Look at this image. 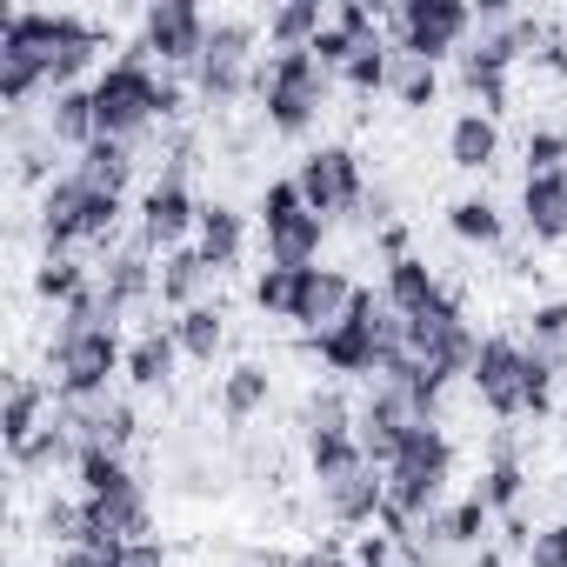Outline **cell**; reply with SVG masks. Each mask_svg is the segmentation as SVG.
I'll return each instance as SVG.
<instances>
[{
    "mask_svg": "<svg viewBox=\"0 0 567 567\" xmlns=\"http://www.w3.org/2000/svg\"><path fill=\"white\" fill-rule=\"evenodd\" d=\"M220 308H187L181 321H174V341H181V354H194V361H214V348H220Z\"/></svg>",
    "mask_w": 567,
    "mask_h": 567,
    "instance_id": "f1b7e54d",
    "label": "cell"
},
{
    "mask_svg": "<svg viewBox=\"0 0 567 567\" xmlns=\"http://www.w3.org/2000/svg\"><path fill=\"white\" fill-rule=\"evenodd\" d=\"M447 227H454L461 240H481V247H487V240H501V214H494V200H474V194L447 207Z\"/></svg>",
    "mask_w": 567,
    "mask_h": 567,
    "instance_id": "f546056e",
    "label": "cell"
},
{
    "mask_svg": "<svg viewBox=\"0 0 567 567\" xmlns=\"http://www.w3.org/2000/svg\"><path fill=\"white\" fill-rule=\"evenodd\" d=\"M308 461H315L321 481H341V474H354V467H374V461L361 454V434H354V427H315V434H308Z\"/></svg>",
    "mask_w": 567,
    "mask_h": 567,
    "instance_id": "e0dca14e",
    "label": "cell"
},
{
    "mask_svg": "<svg viewBox=\"0 0 567 567\" xmlns=\"http://www.w3.org/2000/svg\"><path fill=\"white\" fill-rule=\"evenodd\" d=\"M147 54L174 61V68H200L207 54V21L194 8H181V0H161V8H147Z\"/></svg>",
    "mask_w": 567,
    "mask_h": 567,
    "instance_id": "8fae6325",
    "label": "cell"
},
{
    "mask_svg": "<svg viewBox=\"0 0 567 567\" xmlns=\"http://www.w3.org/2000/svg\"><path fill=\"white\" fill-rule=\"evenodd\" d=\"M321 487H328L334 520H348V527H368V520H381V507H388V474H381V467H354V474L321 481Z\"/></svg>",
    "mask_w": 567,
    "mask_h": 567,
    "instance_id": "7c38bea8",
    "label": "cell"
},
{
    "mask_svg": "<svg viewBox=\"0 0 567 567\" xmlns=\"http://www.w3.org/2000/svg\"><path fill=\"white\" fill-rule=\"evenodd\" d=\"M54 141H68V147H94L101 141V121H94V87H68V94H54Z\"/></svg>",
    "mask_w": 567,
    "mask_h": 567,
    "instance_id": "ffe728a7",
    "label": "cell"
},
{
    "mask_svg": "<svg viewBox=\"0 0 567 567\" xmlns=\"http://www.w3.org/2000/svg\"><path fill=\"white\" fill-rule=\"evenodd\" d=\"M295 567H348V560H341V554H301Z\"/></svg>",
    "mask_w": 567,
    "mask_h": 567,
    "instance_id": "7bdbcfd3",
    "label": "cell"
},
{
    "mask_svg": "<svg viewBox=\"0 0 567 567\" xmlns=\"http://www.w3.org/2000/svg\"><path fill=\"white\" fill-rule=\"evenodd\" d=\"M321 240H328V220L315 207L288 214L280 227H267V267H315L321 260Z\"/></svg>",
    "mask_w": 567,
    "mask_h": 567,
    "instance_id": "4fadbf2b",
    "label": "cell"
},
{
    "mask_svg": "<svg viewBox=\"0 0 567 567\" xmlns=\"http://www.w3.org/2000/svg\"><path fill=\"white\" fill-rule=\"evenodd\" d=\"M114 220H121V194H101V187H87L81 174L54 181V187H48V200H41L48 247H68V240H101V234H114Z\"/></svg>",
    "mask_w": 567,
    "mask_h": 567,
    "instance_id": "277c9868",
    "label": "cell"
},
{
    "mask_svg": "<svg viewBox=\"0 0 567 567\" xmlns=\"http://www.w3.org/2000/svg\"><path fill=\"white\" fill-rule=\"evenodd\" d=\"M34 288H41L48 301L74 308L81 295H94V280H87V267H81V260H68V254H48V260H41V274H34Z\"/></svg>",
    "mask_w": 567,
    "mask_h": 567,
    "instance_id": "d4e9b609",
    "label": "cell"
},
{
    "mask_svg": "<svg viewBox=\"0 0 567 567\" xmlns=\"http://www.w3.org/2000/svg\"><path fill=\"white\" fill-rule=\"evenodd\" d=\"M447 461H454V447H447V434L434 427V421H421L408 441H401V454H394V467H388V507H401L408 520L414 514H427L434 501H441V481H447Z\"/></svg>",
    "mask_w": 567,
    "mask_h": 567,
    "instance_id": "3957f363",
    "label": "cell"
},
{
    "mask_svg": "<svg viewBox=\"0 0 567 567\" xmlns=\"http://www.w3.org/2000/svg\"><path fill=\"white\" fill-rule=\"evenodd\" d=\"M401 28V54L414 61H447L461 48V34L474 28V14L461 8V0H408V8L394 14Z\"/></svg>",
    "mask_w": 567,
    "mask_h": 567,
    "instance_id": "8992f818",
    "label": "cell"
},
{
    "mask_svg": "<svg viewBox=\"0 0 567 567\" xmlns=\"http://www.w3.org/2000/svg\"><path fill=\"white\" fill-rule=\"evenodd\" d=\"M254 41H260L254 21H214L207 28V54H200V94L207 101H234L240 87H254V68H247Z\"/></svg>",
    "mask_w": 567,
    "mask_h": 567,
    "instance_id": "52a82bcc",
    "label": "cell"
},
{
    "mask_svg": "<svg viewBox=\"0 0 567 567\" xmlns=\"http://www.w3.org/2000/svg\"><path fill=\"white\" fill-rule=\"evenodd\" d=\"M147 288H161V274H147V260H141V254H121V260H114V274H107V301H114V308H127V301H141Z\"/></svg>",
    "mask_w": 567,
    "mask_h": 567,
    "instance_id": "1f68e13d",
    "label": "cell"
},
{
    "mask_svg": "<svg viewBox=\"0 0 567 567\" xmlns=\"http://www.w3.org/2000/svg\"><path fill=\"white\" fill-rule=\"evenodd\" d=\"M520 374H527V348L507 341V334H487L467 381L481 388V401H487L494 414H520Z\"/></svg>",
    "mask_w": 567,
    "mask_h": 567,
    "instance_id": "30bf717a",
    "label": "cell"
},
{
    "mask_svg": "<svg viewBox=\"0 0 567 567\" xmlns=\"http://www.w3.org/2000/svg\"><path fill=\"white\" fill-rule=\"evenodd\" d=\"M48 81V61L28 48H0V101H28Z\"/></svg>",
    "mask_w": 567,
    "mask_h": 567,
    "instance_id": "4316f807",
    "label": "cell"
},
{
    "mask_svg": "<svg viewBox=\"0 0 567 567\" xmlns=\"http://www.w3.org/2000/svg\"><path fill=\"white\" fill-rule=\"evenodd\" d=\"M194 227H200V207H194L187 181H181V174H161V181L141 194V234H147V247H167V254H174Z\"/></svg>",
    "mask_w": 567,
    "mask_h": 567,
    "instance_id": "9c48e42d",
    "label": "cell"
},
{
    "mask_svg": "<svg viewBox=\"0 0 567 567\" xmlns=\"http://www.w3.org/2000/svg\"><path fill=\"white\" fill-rule=\"evenodd\" d=\"M87 187H101V194H121L127 187V174H134V154H127V141H94L87 154H81V167H74Z\"/></svg>",
    "mask_w": 567,
    "mask_h": 567,
    "instance_id": "603a6c76",
    "label": "cell"
},
{
    "mask_svg": "<svg viewBox=\"0 0 567 567\" xmlns=\"http://www.w3.org/2000/svg\"><path fill=\"white\" fill-rule=\"evenodd\" d=\"M487 520H494V514H487V501H481V494H467V501H461V507L441 520V540H461V547H474V540L487 534Z\"/></svg>",
    "mask_w": 567,
    "mask_h": 567,
    "instance_id": "d590c367",
    "label": "cell"
},
{
    "mask_svg": "<svg viewBox=\"0 0 567 567\" xmlns=\"http://www.w3.org/2000/svg\"><path fill=\"white\" fill-rule=\"evenodd\" d=\"M554 408V361L540 348H527V374H520V414H547Z\"/></svg>",
    "mask_w": 567,
    "mask_h": 567,
    "instance_id": "836d02e7",
    "label": "cell"
},
{
    "mask_svg": "<svg viewBox=\"0 0 567 567\" xmlns=\"http://www.w3.org/2000/svg\"><path fill=\"white\" fill-rule=\"evenodd\" d=\"M520 214H527V234L534 240H560L567 234V167L560 174H527Z\"/></svg>",
    "mask_w": 567,
    "mask_h": 567,
    "instance_id": "5bb4252c",
    "label": "cell"
},
{
    "mask_svg": "<svg viewBox=\"0 0 567 567\" xmlns=\"http://www.w3.org/2000/svg\"><path fill=\"white\" fill-rule=\"evenodd\" d=\"M34 414H41V388L34 381H14V394H8V447L14 454L34 441Z\"/></svg>",
    "mask_w": 567,
    "mask_h": 567,
    "instance_id": "e575fe53",
    "label": "cell"
},
{
    "mask_svg": "<svg viewBox=\"0 0 567 567\" xmlns=\"http://www.w3.org/2000/svg\"><path fill=\"white\" fill-rule=\"evenodd\" d=\"M260 401H267V368H234V374H227V388H220L227 421H247Z\"/></svg>",
    "mask_w": 567,
    "mask_h": 567,
    "instance_id": "4dcf8cb0",
    "label": "cell"
},
{
    "mask_svg": "<svg viewBox=\"0 0 567 567\" xmlns=\"http://www.w3.org/2000/svg\"><path fill=\"white\" fill-rule=\"evenodd\" d=\"M254 301H260L267 315L288 321V301H295V267H267V274L254 280Z\"/></svg>",
    "mask_w": 567,
    "mask_h": 567,
    "instance_id": "f35d334b",
    "label": "cell"
},
{
    "mask_svg": "<svg viewBox=\"0 0 567 567\" xmlns=\"http://www.w3.org/2000/svg\"><path fill=\"white\" fill-rule=\"evenodd\" d=\"M54 361H61V394H68V401H94V394H107L114 374H127L121 328H94V334L54 341Z\"/></svg>",
    "mask_w": 567,
    "mask_h": 567,
    "instance_id": "5b68a950",
    "label": "cell"
},
{
    "mask_svg": "<svg viewBox=\"0 0 567 567\" xmlns=\"http://www.w3.org/2000/svg\"><path fill=\"white\" fill-rule=\"evenodd\" d=\"M254 94L267 101V121L280 134H301L315 114H321V94H328V68L301 48V54H267L254 61Z\"/></svg>",
    "mask_w": 567,
    "mask_h": 567,
    "instance_id": "7a4b0ae2",
    "label": "cell"
},
{
    "mask_svg": "<svg viewBox=\"0 0 567 567\" xmlns=\"http://www.w3.org/2000/svg\"><path fill=\"white\" fill-rule=\"evenodd\" d=\"M240 240H247V227H240V214L234 207H200V227H194V247H200V260L220 274V267H234L240 260Z\"/></svg>",
    "mask_w": 567,
    "mask_h": 567,
    "instance_id": "2e32d148",
    "label": "cell"
},
{
    "mask_svg": "<svg viewBox=\"0 0 567 567\" xmlns=\"http://www.w3.org/2000/svg\"><path fill=\"white\" fill-rule=\"evenodd\" d=\"M341 81H348L354 94H381V87L394 81V54H388V48L374 41L368 54H354V61H348V74H341Z\"/></svg>",
    "mask_w": 567,
    "mask_h": 567,
    "instance_id": "d6a6232c",
    "label": "cell"
},
{
    "mask_svg": "<svg viewBox=\"0 0 567 567\" xmlns=\"http://www.w3.org/2000/svg\"><path fill=\"white\" fill-rule=\"evenodd\" d=\"M447 154H454V167H467V174H481L494 154H501V127H494V114H461L454 121V134H447Z\"/></svg>",
    "mask_w": 567,
    "mask_h": 567,
    "instance_id": "ac0fdd59",
    "label": "cell"
},
{
    "mask_svg": "<svg viewBox=\"0 0 567 567\" xmlns=\"http://www.w3.org/2000/svg\"><path fill=\"white\" fill-rule=\"evenodd\" d=\"M121 487H134L127 467H121V454L101 447V441H81V494L101 501V494H121Z\"/></svg>",
    "mask_w": 567,
    "mask_h": 567,
    "instance_id": "cb8c5ba5",
    "label": "cell"
},
{
    "mask_svg": "<svg viewBox=\"0 0 567 567\" xmlns=\"http://www.w3.org/2000/svg\"><path fill=\"white\" fill-rule=\"evenodd\" d=\"M114 560H121V547H114V554H101V547H68L54 567H114Z\"/></svg>",
    "mask_w": 567,
    "mask_h": 567,
    "instance_id": "b9f144b4",
    "label": "cell"
},
{
    "mask_svg": "<svg viewBox=\"0 0 567 567\" xmlns=\"http://www.w3.org/2000/svg\"><path fill=\"white\" fill-rule=\"evenodd\" d=\"M381 301H388L401 321H414V315H427V308L441 301V280H434V267H427V260H414V254H408V260H394V267H388V295H381Z\"/></svg>",
    "mask_w": 567,
    "mask_h": 567,
    "instance_id": "9a60e30c",
    "label": "cell"
},
{
    "mask_svg": "<svg viewBox=\"0 0 567 567\" xmlns=\"http://www.w3.org/2000/svg\"><path fill=\"white\" fill-rule=\"evenodd\" d=\"M167 114H181V87H167V81L147 74V48H127V54L107 61V74L94 81L101 141H134L147 121H167Z\"/></svg>",
    "mask_w": 567,
    "mask_h": 567,
    "instance_id": "6da1fadb",
    "label": "cell"
},
{
    "mask_svg": "<svg viewBox=\"0 0 567 567\" xmlns=\"http://www.w3.org/2000/svg\"><path fill=\"white\" fill-rule=\"evenodd\" d=\"M394 101L401 107H427L434 94H441V74H434V61H414V54H394Z\"/></svg>",
    "mask_w": 567,
    "mask_h": 567,
    "instance_id": "83f0119b",
    "label": "cell"
},
{
    "mask_svg": "<svg viewBox=\"0 0 567 567\" xmlns=\"http://www.w3.org/2000/svg\"><path fill=\"white\" fill-rule=\"evenodd\" d=\"M567 161V134L560 127H534L527 134V174H560Z\"/></svg>",
    "mask_w": 567,
    "mask_h": 567,
    "instance_id": "74e56055",
    "label": "cell"
},
{
    "mask_svg": "<svg viewBox=\"0 0 567 567\" xmlns=\"http://www.w3.org/2000/svg\"><path fill=\"white\" fill-rule=\"evenodd\" d=\"M174 354H181L174 328H147V334L127 348V381H134V388H161V381L174 374Z\"/></svg>",
    "mask_w": 567,
    "mask_h": 567,
    "instance_id": "44dd1931",
    "label": "cell"
},
{
    "mask_svg": "<svg viewBox=\"0 0 567 567\" xmlns=\"http://www.w3.org/2000/svg\"><path fill=\"white\" fill-rule=\"evenodd\" d=\"M321 28H328V8H321V0H295V8H280V14L267 21V41H274V54H301V48H315Z\"/></svg>",
    "mask_w": 567,
    "mask_h": 567,
    "instance_id": "7402d4cb",
    "label": "cell"
},
{
    "mask_svg": "<svg viewBox=\"0 0 567 567\" xmlns=\"http://www.w3.org/2000/svg\"><path fill=\"white\" fill-rule=\"evenodd\" d=\"M295 181H301V194H308V207H315L321 220L361 207V161H354L348 147H321V154H308Z\"/></svg>",
    "mask_w": 567,
    "mask_h": 567,
    "instance_id": "ba28073f",
    "label": "cell"
},
{
    "mask_svg": "<svg viewBox=\"0 0 567 567\" xmlns=\"http://www.w3.org/2000/svg\"><path fill=\"white\" fill-rule=\"evenodd\" d=\"M207 274H214V267L200 260V247H174V254L161 260V288H154V295H161L167 308H181V315H187V308H194V295H200V280H207Z\"/></svg>",
    "mask_w": 567,
    "mask_h": 567,
    "instance_id": "d6986e66",
    "label": "cell"
},
{
    "mask_svg": "<svg viewBox=\"0 0 567 567\" xmlns=\"http://www.w3.org/2000/svg\"><path fill=\"white\" fill-rule=\"evenodd\" d=\"M301 207H308L301 181H267V194H260V227H280V220L301 214Z\"/></svg>",
    "mask_w": 567,
    "mask_h": 567,
    "instance_id": "8d00e7d4",
    "label": "cell"
},
{
    "mask_svg": "<svg viewBox=\"0 0 567 567\" xmlns=\"http://www.w3.org/2000/svg\"><path fill=\"white\" fill-rule=\"evenodd\" d=\"M520 494H527V474H520L514 447L501 441V447H494V467H487V481H481V501H487V514H507Z\"/></svg>",
    "mask_w": 567,
    "mask_h": 567,
    "instance_id": "484cf974",
    "label": "cell"
},
{
    "mask_svg": "<svg viewBox=\"0 0 567 567\" xmlns=\"http://www.w3.org/2000/svg\"><path fill=\"white\" fill-rule=\"evenodd\" d=\"M388 540H394V534H361V547H354V567H394V560H388V554H394Z\"/></svg>",
    "mask_w": 567,
    "mask_h": 567,
    "instance_id": "60d3db41",
    "label": "cell"
},
{
    "mask_svg": "<svg viewBox=\"0 0 567 567\" xmlns=\"http://www.w3.org/2000/svg\"><path fill=\"white\" fill-rule=\"evenodd\" d=\"M534 341H567V301L534 308Z\"/></svg>",
    "mask_w": 567,
    "mask_h": 567,
    "instance_id": "ab89813d",
    "label": "cell"
}]
</instances>
